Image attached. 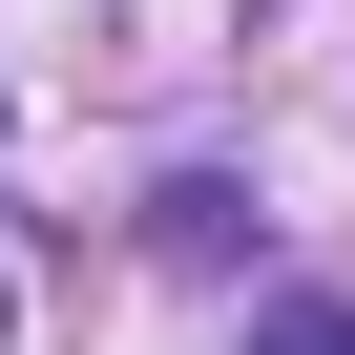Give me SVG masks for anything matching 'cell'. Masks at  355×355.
Returning <instances> with one entry per match:
<instances>
[{"mask_svg":"<svg viewBox=\"0 0 355 355\" xmlns=\"http://www.w3.org/2000/svg\"><path fill=\"white\" fill-rule=\"evenodd\" d=\"M146 251H167V272H251V189H230V167L146 189Z\"/></svg>","mask_w":355,"mask_h":355,"instance_id":"6da1fadb","label":"cell"},{"mask_svg":"<svg viewBox=\"0 0 355 355\" xmlns=\"http://www.w3.org/2000/svg\"><path fill=\"white\" fill-rule=\"evenodd\" d=\"M251 355H355V293H272V313H251Z\"/></svg>","mask_w":355,"mask_h":355,"instance_id":"7a4b0ae2","label":"cell"}]
</instances>
